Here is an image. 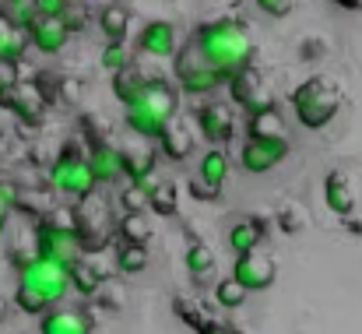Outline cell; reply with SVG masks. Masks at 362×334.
<instances>
[{"instance_id": "obj_1", "label": "cell", "mask_w": 362, "mask_h": 334, "mask_svg": "<svg viewBox=\"0 0 362 334\" xmlns=\"http://www.w3.org/2000/svg\"><path fill=\"white\" fill-rule=\"evenodd\" d=\"M190 50L211 64L215 71L222 74H236L243 64H250L253 57V39H250V28L243 25L240 18H215V21H204L197 32H194V42Z\"/></svg>"}, {"instance_id": "obj_2", "label": "cell", "mask_w": 362, "mask_h": 334, "mask_svg": "<svg viewBox=\"0 0 362 334\" xmlns=\"http://www.w3.org/2000/svg\"><path fill=\"white\" fill-rule=\"evenodd\" d=\"M338 110H341V88L327 74H313L292 92V113L306 130H324L338 116Z\"/></svg>"}, {"instance_id": "obj_3", "label": "cell", "mask_w": 362, "mask_h": 334, "mask_svg": "<svg viewBox=\"0 0 362 334\" xmlns=\"http://www.w3.org/2000/svg\"><path fill=\"white\" fill-rule=\"evenodd\" d=\"M49 187L60 190L64 197H74V201L92 197V190H95L99 183H95V176H92L85 155L78 151V144L67 141V144L60 148V155H57L53 166H49Z\"/></svg>"}, {"instance_id": "obj_4", "label": "cell", "mask_w": 362, "mask_h": 334, "mask_svg": "<svg viewBox=\"0 0 362 334\" xmlns=\"http://www.w3.org/2000/svg\"><path fill=\"white\" fill-rule=\"evenodd\" d=\"M173 57H176V81H180L176 88L180 92H187V96H211L222 85H229V74H222L211 64H204L190 46L187 50H176Z\"/></svg>"}, {"instance_id": "obj_5", "label": "cell", "mask_w": 362, "mask_h": 334, "mask_svg": "<svg viewBox=\"0 0 362 334\" xmlns=\"http://www.w3.org/2000/svg\"><path fill=\"white\" fill-rule=\"evenodd\" d=\"M18 285L21 289H32L35 296L46 299V306L60 303L64 292L71 289L67 285V267L53 264V260H42V257H28L21 267H18Z\"/></svg>"}, {"instance_id": "obj_6", "label": "cell", "mask_w": 362, "mask_h": 334, "mask_svg": "<svg viewBox=\"0 0 362 334\" xmlns=\"http://www.w3.org/2000/svg\"><path fill=\"white\" fill-rule=\"evenodd\" d=\"M32 257H42V260H53L60 267L71 271V264L81 257V243H78V232L71 229H60L53 222H42L35 229V253Z\"/></svg>"}, {"instance_id": "obj_7", "label": "cell", "mask_w": 362, "mask_h": 334, "mask_svg": "<svg viewBox=\"0 0 362 334\" xmlns=\"http://www.w3.org/2000/svg\"><path fill=\"white\" fill-rule=\"evenodd\" d=\"M285 155H288V137L285 134H278V137H246V144L240 151V166L250 176H264L278 162H285Z\"/></svg>"}, {"instance_id": "obj_8", "label": "cell", "mask_w": 362, "mask_h": 334, "mask_svg": "<svg viewBox=\"0 0 362 334\" xmlns=\"http://www.w3.org/2000/svg\"><path fill=\"white\" fill-rule=\"evenodd\" d=\"M0 106H7V110L14 113L21 123H28V127H35L42 116H46V96H42V88L35 85V81H14L7 92H4V103Z\"/></svg>"}, {"instance_id": "obj_9", "label": "cell", "mask_w": 362, "mask_h": 334, "mask_svg": "<svg viewBox=\"0 0 362 334\" xmlns=\"http://www.w3.org/2000/svg\"><path fill=\"white\" fill-rule=\"evenodd\" d=\"M226 88L233 92V103L243 106L246 113L271 106V92L264 88V78H260V71H257L253 64H243L240 71L229 78V85H226Z\"/></svg>"}, {"instance_id": "obj_10", "label": "cell", "mask_w": 362, "mask_h": 334, "mask_svg": "<svg viewBox=\"0 0 362 334\" xmlns=\"http://www.w3.org/2000/svg\"><path fill=\"white\" fill-rule=\"evenodd\" d=\"M137 103L151 113L158 123H169L176 116V110H180V88L173 81H165V78H144Z\"/></svg>"}, {"instance_id": "obj_11", "label": "cell", "mask_w": 362, "mask_h": 334, "mask_svg": "<svg viewBox=\"0 0 362 334\" xmlns=\"http://www.w3.org/2000/svg\"><path fill=\"white\" fill-rule=\"evenodd\" d=\"M28 32V46L39 50L42 57H57L67 42H71V32L60 18H46V14H35V21L25 28Z\"/></svg>"}, {"instance_id": "obj_12", "label": "cell", "mask_w": 362, "mask_h": 334, "mask_svg": "<svg viewBox=\"0 0 362 334\" xmlns=\"http://www.w3.org/2000/svg\"><path fill=\"white\" fill-rule=\"evenodd\" d=\"M197 127H201V134H204L208 144H226L236 134V113H233V106H226L218 99L215 103H204L197 110Z\"/></svg>"}, {"instance_id": "obj_13", "label": "cell", "mask_w": 362, "mask_h": 334, "mask_svg": "<svg viewBox=\"0 0 362 334\" xmlns=\"http://www.w3.org/2000/svg\"><path fill=\"white\" fill-rule=\"evenodd\" d=\"M274 275H278L274 260H271V257H260L257 250H253V253H240V260H236V267H233V278L240 282L246 292H264V289H271Z\"/></svg>"}, {"instance_id": "obj_14", "label": "cell", "mask_w": 362, "mask_h": 334, "mask_svg": "<svg viewBox=\"0 0 362 334\" xmlns=\"http://www.w3.org/2000/svg\"><path fill=\"white\" fill-rule=\"evenodd\" d=\"M137 46H141L148 57H158V60L173 57V53L180 50L176 25H173V21H148V25L141 28V35H137Z\"/></svg>"}, {"instance_id": "obj_15", "label": "cell", "mask_w": 362, "mask_h": 334, "mask_svg": "<svg viewBox=\"0 0 362 334\" xmlns=\"http://www.w3.org/2000/svg\"><path fill=\"white\" fill-rule=\"evenodd\" d=\"M85 162H88L95 183H117V180H123V151L113 148V144H95L92 155H85Z\"/></svg>"}, {"instance_id": "obj_16", "label": "cell", "mask_w": 362, "mask_h": 334, "mask_svg": "<svg viewBox=\"0 0 362 334\" xmlns=\"http://www.w3.org/2000/svg\"><path fill=\"white\" fill-rule=\"evenodd\" d=\"M92 331H95V321L85 310H53L39 324V334H92Z\"/></svg>"}, {"instance_id": "obj_17", "label": "cell", "mask_w": 362, "mask_h": 334, "mask_svg": "<svg viewBox=\"0 0 362 334\" xmlns=\"http://www.w3.org/2000/svg\"><path fill=\"white\" fill-rule=\"evenodd\" d=\"M158 144H162V155L169 159V162H183L187 155H190V148H194V141H190V130H187V123L183 120H169L162 130H158V137H155Z\"/></svg>"}, {"instance_id": "obj_18", "label": "cell", "mask_w": 362, "mask_h": 334, "mask_svg": "<svg viewBox=\"0 0 362 334\" xmlns=\"http://www.w3.org/2000/svg\"><path fill=\"white\" fill-rule=\"evenodd\" d=\"M324 201H327V208H331L334 215H341V219L356 212V190H352V183H349L345 173H331V176L324 180Z\"/></svg>"}, {"instance_id": "obj_19", "label": "cell", "mask_w": 362, "mask_h": 334, "mask_svg": "<svg viewBox=\"0 0 362 334\" xmlns=\"http://www.w3.org/2000/svg\"><path fill=\"white\" fill-rule=\"evenodd\" d=\"M229 151L222 148V144H211L208 151H204V159H201V169H197V176L208 183V187H218L222 190V183L229 180Z\"/></svg>"}, {"instance_id": "obj_20", "label": "cell", "mask_w": 362, "mask_h": 334, "mask_svg": "<svg viewBox=\"0 0 362 334\" xmlns=\"http://www.w3.org/2000/svg\"><path fill=\"white\" fill-rule=\"evenodd\" d=\"M67 285H74L78 296H95V292H103V271L92 260H81L78 257L71 264V271H67Z\"/></svg>"}, {"instance_id": "obj_21", "label": "cell", "mask_w": 362, "mask_h": 334, "mask_svg": "<svg viewBox=\"0 0 362 334\" xmlns=\"http://www.w3.org/2000/svg\"><path fill=\"white\" fill-rule=\"evenodd\" d=\"M264 229L267 225L260 222V219H243L229 229V246H233V253L240 257V253H253L257 246H260V239H264Z\"/></svg>"}, {"instance_id": "obj_22", "label": "cell", "mask_w": 362, "mask_h": 334, "mask_svg": "<svg viewBox=\"0 0 362 334\" xmlns=\"http://www.w3.org/2000/svg\"><path fill=\"white\" fill-rule=\"evenodd\" d=\"M95 21H99V28H103V35H106L110 42H127V35H130V14H127V7L106 4Z\"/></svg>"}, {"instance_id": "obj_23", "label": "cell", "mask_w": 362, "mask_h": 334, "mask_svg": "<svg viewBox=\"0 0 362 334\" xmlns=\"http://www.w3.org/2000/svg\"><path fill=\"white\" fill-rule=\"evenodd\" d=\"M246 134H250V137H278V134H285V120H281L278 106L271 103V106H264V110L250 113Z\"/></svg>"}, {"instance_id": "obj_24", "label": "cell", "mask_w": 362, "mask_h": 334, "mask_svg": "<svg viewBox=\"0 0 362 334\" xmlns=\"http://www.w3.org/2000/svg\"><path fill=\"white\" fill-rule=\"evenodd\" d=\"M141 85H144V74L137 71V67H120V71H113V92H117V99H120L123 106L127 103H134L137 96H141Z\"/></svg>"}, {"instance_id": "obj_25", "label": "cell", "mask_w": 362, "mask_h": 334, "mask_svg": "<svg viewBox=\"0 0 362 334\" xmlns=\"http://www.w3.org/2000/svg\"><path fill=\"white\" fill-rule=\"evenodd\" d=\"M120 239L123 243H137V246H148V239H151V222L141 215V212H127L120 219Z\"/></svg>"}, {"instance_id": "obj_26", "label": "cell", "mask_w": 362, "mask_h": 334, "mask_svg": "<svg viewBox=\"0 0 362 334\" xmlns=\"http://www.w3.org/2000/svg\"><path fill=\"white\" fill-rule=\"evenodd\" d=\"M183 260H187V271H190L194 278H204V275L215 267V250H211L208 243H190L187 253H183Z\"/></svg>"}, {"instance_id": "obj_27", "label": "cell", "mask_w": 362, "mask_h": 334, "mask_svg": "<svg viewBox=\"0 0 362 334\" xmlns=\"http://www.w3.org/2000/svg\"><path fill=\"white\" fill-rule=\"evenodd\" d=\"M151 169H155V151L151 148H130V151H123V176L127 180H137V176H144Z\"/></svg>"}, {"instance_id": "obj_28", "label": "cell", "mask_w": 362, "mask_h": 334, "mask_svg": "<svg viewBox=\"0 0 362 334\" xmlns=\"http://www.w3.org/2000/svg\"><path fill=\"white\" fill-rule=\"evenodd\" d=\"M117 267L123 275H141L148 267V246H137V243H123L117 250Z\"/></svg>"}, {"instance_id": "obj_29", "label": "cell", "mask_w": 362, "mask_h": 334, "mask_svg": "<svg viewBox=\"0 0 362 334\" xmlns=\"http://www.w3.org/2000/svg\"><path fill=\"white\" fill-rule=\"evenodd\" d=\"M4 14H7V21H11L14 28H28L39 11H35V0H7V4H4Z\"/></svg>"}, {"instance_id": "obj_30", "label": "cell", "mask_w": 362, "mask_h": 334, "mask_svg": "<svg viewBox=\"0 0 362 334\" xmlns=\"http://www.w3.org/2000/svg\"><path fill=\"white\" fill-rule=\"evenodd\" d=\"M148 205L158 212V215H176V187L173 183H158L151 194H148Z\"/></svg>"}, {"instance_id": "obj_31", "label": "cell", "mask_w": 362, "mask_h": 334, "mask_svg": "<svg viewBox=\"0 0 362 334\" xmlns=\"http://www.w3.org/2000/svg\"><path fill=\"white\" fill-rule=\"evenodd\" d=\"M215 299H218V306H226V310H240L243 299H246V289H243L236 278H226V282L215 289Z\"/></svg>"}, {"instance_id": "obj_32", "label": "cell", "mask_w": 362, "mask_h": 334, "mask_svg": "<svg viewBox=\"0 0 362 334\" xmlns=\"http://www.w3.org/2000/svg\"><path fill=\"white\" fill-rule=\"evenodd\" d=\"M60 21H64V25H67V32L74 35V32H85L92 18H88V7H81V4H74V0H71V4L64 7V14H60Z\"/></svg>"}, {"instance_id": "obj_33", "label": "cell", "mask_w": 362, "mask_h": 334, "mask_svg": "<svg viewBox=\"0 0 362 334\" xmlns=\"http://www.w3.org/2000/svg\"><path fill=\"white\" fill-rule=\"evenodd\" d=\"M127 64H130L127 42H106V46H103V67H106V71H120Z\"/></svg>"}, {"instance_id": "obj_34", "label": "cell", "mask_w": 362, "mask_h": 334, "mask_svg": "<svg viewBox=\"0 0 362 334\" xmlns=\"http://www.w3.org/2000/svg\"><path fill=\"white\" fill-rule=\"evenodd\" d=\"M81 96H85V81H78V78H60L57 81V99L60 103L74 106V103H81Z\"/></svg>"}, {"instance_id": "obj_35", "label": "cell", "mask_w": 362, "mask_h": 334, "mask_svg": "<svg viewBox=\"0 0 362 334\" xmlns=\"http://www.w3.org/2000/svg\"><path fill=\"white\" fill-rule=\"evenodd\" d=\"M14 303H18V310H21V313H32V317L46 313V299H42V296H35L32 289H21V285H18V296H14Z\"/></svg>"}, {"instance_id": "obj_36", "label": "cell", "mask_w": 362, "mask_h": 334, "mask_svg": "<svg viewBox=\"0 0 362 334\" xmlns=\"http://www.w3.org/2000/svg\"><path fill=\"white\" fill-rule=\"evenodd\" d=\"M278 225H281V232H288V236H296L303 225H306V215L299 212V208H285L281 215H278Z\"/></svg>"}, {"instance_id": "obj_37", "label": "cell", "mask_w": 362, "mask_h": 334, "mask_svg": "<svg viewBox=\"0 0 362 334\" xmlns=\"http://www.w3.org/2000/svg\"><path fill=\"white\" fill-rule=\"evenodd\" d=\"M264 14H271V18H285L288 11H292V0H253Z\"/></svg>"}, {"instance_id": "obj_38", "label": "cell", "mask_w": 362, "mask_h": 334, "mask_svg": "<svg viewBox=\"0 0 362 334\" xmlns=\"http://www.w3.org/2000/svg\"><path fill=\"white\" fill-rule=\"evenodd\" d=\"M67 4H71V0H35V11L46 14V18H60Z\"/></svg>"}, {"instance_id": "obj_39", "label": "cell", "mask_w": 362, "mask_h": 334, "mask_svg": "<svg viewBox=\"0 0 362 334\" xmlns=\"http://www.w3.org/2000/svg\"><path fill=\"white\" fill-rule=\"evenodd\" d=\"M141 205H148V197H144L141 190L127 187V190H123V208H127V212H141Z\"/></svg>"}, {"instance_id": "obj_40", "label": "cell", "mask_w": 362, "mask_h": 334, "mask_svg": "<svg viewBox=\"0 0 362 334\" xmlns=\"http://www.w3.org/2000/svg\"><path fill=\"white\" fill-rule=\"evenodd\" d=\"M18 194H21V187H18L14 180H7V176H0V197H4V201H7L11 208L18 205Z\"/></svg>"}, {"instance_id": "obj_41", "label": "cell", "mask_w": 362, "mask_h": 334, "mask_svg": "<svg viewBox=\"0 0 362 334\" xmlns=\"http://www.w3.org/2000/svg\"><path fill=\"white\" fill-rule=\"evenodd\" d=\"M190 190H194L197 197H218V187H208V183H204L201 176H197V180L190 183Z\"/></svg>"}, {"instance_id": "obj_42", "label": "cell", "mask_w": 362, "mask_h": 334, "mask_svg": "<svg viewBox=\"0 0 362 334\" xmlns=\"http://www.w3.org/2000/svg\"><path fill=\"white\" fill-rule=\"evenodd\" d=\"M11 32H14V25L7 21V14L0 11V53H4V46H7V39H11Z\"/></svg>"}, {"instance_id": "obj_43", "label": "cell", "mask_w": 362, "mask_h": 334, "mask_svg": "<svg viewBox=\"0 0 362 334\" xmlns=\"http://www.w3.org/2000/svg\"><path fill=\"white\" fill-rule=\"evenodd\" d=\"M320 53H327V46H324V42H317V39H310V42L303 46V57H320Z\"/></svg>"}, {"instance_id": "obj_44", "label": "cell", "mask_w": 362, "mask_h": 334, "mask_svg": "<svg viewBox=\"0 0 362 334\" xmlns=\"http://www.w3.org/2000/svg\"><path fill=\"white\" fill-rule=\"evenodd\" d=\"M11 212H14V208H11V205H7V201L0 197V225H4L7 219H11Z\"/></svg>"}, {"instance_id": "obj_45", "label": "cell", "mask_w": 362, "mask_h": 334, "mask_svg": "<svg viewBox=\"0 0 362 334\" xmlns=\"http://www.w3.org/2000/svg\"><path fill=\"white\" fill-rule=\"evenodd\" d=\"M201 334H229V328H218V324H204Z\"/></svg>"}, {"instance_id": "obj_46", "label": "cell", "mask_w": 362, "mask_h": 334, "mask_svg": "<svg viewBox=\"0 0 362 334\" xmlns=\"http://www.w3.org/2000/svg\"><path fill=\"white\" fill-rule=\"evenodd\" d=\"M334 4H341L345 11H362V0H334Z\"/></svg>"}, {"instance_id": "obj_47", "label": "cell", "mask_w": 362, "mask_h": 334, "mask_svg": "<svg viewBox=\"0 0 362 334\" xmlns=\"http://www.w3.org/2000/svg\"><path fill=\"white\" fill-rule=\"evenodd\" d=\"M345 219H349V215H345ZM345 229H349L352 236H362V222H352V219H349V222H345Z\"/></svg>"}, {"instance_id": "obj_48", "label": "cell", "mask_w": 362, "mask_h": 334, "mask_svg": "<svg viewBox=\"0 0 362 334\" xmlns=\"http://www.w3.org/2000/svg\"><path fill=\"white\" fill-rule=\"evenodd\" d=\"M0 321H7V299L0 296Z\"/></svg>"}, {"instance_id": "obj_49", "label": "cell", "mask_w": 362, "mask_h": 334, "mask_svg": "<svg viewBox=\"0 0 362 334\" xmlns=\"http://www.w3.org/2000/svg\"><path fill=\"white\" fill-rule=\"evenodd\" d=\"M4 92H7V85H4V81H0V103H4Z\"/></svg>"}, {"instance_id": "obj_50", "label": "cell", "mask_w": 362, "mask_h": 334, "mask_svg": "<svg viewBox=\"0 0 362 334\" xmlns=\"http://www.w3.org/2000/svg\"><path fill=\"white\" fill-rule=\"evenodd\" d=\"M0 239H4V225H0Z\"/></svg>"}, {"instance_id": "obj_51", "label": "cell", "mask_w": 362, "mask_h": 334, "mask_svg": "<svg viewBox=\"0 0 362 334\" xmlns=\"http://www.w3.org/2000/svg\"><path fill=\"white\" fill-rule=\"evenodd\" d=\"M229 334H240V331H229Z\"/></svg>"}]
</instances>
